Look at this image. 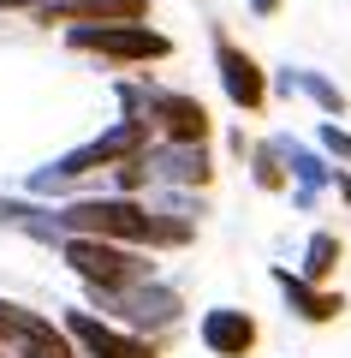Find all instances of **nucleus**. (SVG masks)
<instances>
[{
	"mask_svg": "<svg viewBox=\"0 0 351 358\" xmlns=\"http://www.w3.org/2000/svg\"><path fill=\"white\" fill-rule=\"evenodd\" d=\"M214 66H221V90H226V102H232V108L256 114V108L268 102V78H262V66H256L251 54L239 48V42L226 36V30H214Z\"/></svg>",
	"mask_w": 351,
	"mask_h": 358,
	"instance_id": "obj_7",
	"label": "nucleus"
},
{
	"mask_svg": "<svg viewBox=\"0 0 351 358\" xmlns=\"http://www.w3.org/2000/svg\"><path fill=\"white\" fill-rule=\"evenodd\" d=\"M66 329H72V341L84 346L89 358H161L143 334H119V329H107V322H96L89 310H66Z\"/></svg>",
	"mask_w": 351,
	"mask_h": 358,
	"instance_id": "obj_11",
	"label": "nucleus"
},
{
	"mask_svg": "<svg viewBox=\"0 0 351 358\" xmlns=\"http://www.w3.org/2000/svg\"><path fill=\"white\" fill-rule=\"evenodd\" d=\"M143 114L167 131V138H185V143H202L209 138V108L197 96H179V90H149L143 96Z\"/></svg>",
	"mask_w": 351,
	"mask_h": 358,
	"instance_id": "obj_9",
	"label": "nucleus"
},
{
	"mask_svg": "<svg viewBox=\"0 0 351 358\" xmlns=\"http://www.w3.org/2000/svg\"><path fill=\"white\" fill-rule=\"evenodd\" d=\"M286 150H280L274 138L268 143H256V155H251V173H256V185H262V192H280V185H286Z\"/></svg>",
	"mask_w": 351,
	"mask_h": 358,
	"instance_id": "obj_18",
	"label": "nucleus"
},
{
	"mask_svg": "<svg viewBox=\"0 0 351 358\" xmlns=\"http://www.w3.org/2000/svg\"><path fill=\"white\" fill-rule=\"evenodd\" d=\"M274 6H280V0H251V13H256V18H268Z\"/></svg>",
	"mask_w": 351,
	"mask_h": 358,
	"instance_id": "obj_20",
	"label": "nucleus"
},
{
	"mask_svg": "<svg viewBox=\"0 0 351 358\" xmlns=\"http://www.w3.org/2000/svg\"><path fill=\"white\" fill-rule=\"evenodd\" d=\"M197 341L209 346L214 358H244L256 346V317H251V310H239V305H214V310H202Z\"/></svg>",
	"mask_w": 351,
	"mask_h": 358,
	"instance_id": "obj_10",
	"label": "nucleus"
},
{
	"mask_svg": "<svg viewBox=\"0 0 351 358\" xmlns=\"http://www.w3.org/2000/svg\"><path fill=\"white\" fill-rule=\"evenodd\" d=\"M66 233H96V239H119V245H185L191 221H161L149 215L131 197H84V203H66Z\"/></svg>",
	"mask_w": 351,
	"mask_h": 358,
	"instance_id": "obj_1",
	"label": "nucleus"
},
{
	"mask_svg": "<svg viewBox=\"0 0 351 358\" xmlns=\"http://www.w3.org/2000/svg\"><path fill=\"white\" fill-rule=\"evenodd\" d=\"M143 155H149V173L167 179V185H209L214 179V162H209L202 143L167 138V143H155V150H143Z\"/></svg>",
	"mask_w": 351,
	"mask_h": 358,
	"instance_id": "obj_12",
	"label": "nucleus"
},
{
	"mask_svg": "<svg viewBox=\"0 0 351 358\" xmlns=\"http://www.w3.org/2000/svg\"><path fill=\"white\" fill-rule=\"evenodd\" d=\"M89 299H96L101 310H113L119 322H131V329H167V322H179V293L173 287H155V281H131V287H89Z\"/></svg>",
	"mask_w": 351,
	"mask_h": 358,
	"instance_id": "obj_6",
	"label": "nucleus"
},
{
	"mask_svg": "<svg viewBox=\"0 0 351 358\" xmlns=\"http://www.w3.org/2000/svg\"><path fill=\"white\" fill-rule=\"evenodd\" d=\"M66 48L107 54V60H119V66H143V60H167L173 42H167L161 30H149L143 18H131V24H66Z\"/></svg>",
	"mask_w": 351,
	"mask_h": 358,
	"instance_id": "obj_4",
	"label": "nucleus"
},
{
	"mask_svg": "<svg viewBox=\"0 0 351 358\" xmlns=\"http://www.w3.org/2000/svg\"><path fill=\"white\" fill-rule=\"evenodd\" d=\"M0 358H6V352H0Z\"/></svg>",
	"mask_w": 351,
	"mask_h": 358,
	"instance_id": "obj_22",
	"label": "nucleus"
},
{
	"mask_svg": "<svg viewBox=\"0 0 351 358\" xmlns=\"http://www.w3.org/2000/svg\"><path fill=\"white\" fill-rule=\"evenodd\" d=\"M42 24H131L149 18V0H36Z\"/></svg>",
	"mask_w": 351,
	"mask_h": 358,
	"instance_id": "obj_8",
	"label": "nucleus"
},
{
	"mask_svg": "<svg viewBox=\"0 0 351 358\" xmlns=\"http://www.w3.org/2000/svg\"><path fill=\"white\" fill-rule=\"evenodd\" d=\"M60 257L84 287H131V281H149V263L131 257L119 239H96V233H66Z\"/></svg>",
	"mask_w": 351,
	"mask_h": 358,
	"instance_id": "obj_3",
	"label": "nucleus"
},
{
	"mask_svg": "<svg viewBox=\"0 0 351 358\" xmlns=\"http://www.w3.org/2000/svg\"><path fill=\"white\" fill-rule=\"evenodd\" d=\"M280 84L286 90H304L322 114H345V96H339V84L334 78H322V72H310V66H292V72H280Z\"/></svg>",
	"mask_w": 351,
	"mask_h": 358,
	"instance_id": "obj_16",
	"label": "nucleus"
},
{
	"mask_svg": "<svg viewBox=\"0 0 351 358\" xmlns=\"http://www.w3.org/2000/svg\"><path fill=\"white\" fill-rule=\"evenodd\" d=\"M274 287L286 293L292 317H304V322H334L339 310H345V299H339V293H322L310 275H292V268H280V263H274Z\"/></svg>",
	"mask_w": 351,
	"mask_h": 358,
	"instance_id": "obj_13",
	"label": "nucleus"
},
{
	"mask_svg": "<svg viewBox=\"0 0 351 358\" xmlns=\"http://www.w3.org/2000/svg\"><path fill=\"white\" fill-rule=\"evenodd\" d=\"M315 138H322V150H327V155H339V162H351V131H339L334 120H327V126L315 131Z\"/></svg>",
	"mask_w": 351,
	"mask_h": 358,
	"instance_id": "obj_19",
	"label": "nucleus"
},
{
	"mask_svg": "<svg viewBox=\"0 0 351 358\" xmlns=\"http://www.w3.org/2000/svg\"><path fill=\"white\" fill-rule=\"evenodd\" d=\"M0 227H18V233H30V239H42V245L66 239L60 209H36V203H24V197H0Z\"/></svg>",
	"mask_w": 351,
	"mask_h": 358,
	"instance_id": "obj_14",
	"label": "nucleus"
},
{
	"mask_svg": "<svg viewBox=\"0 0 351 358\" xmlns=\"http://www.w3.org/2000/svg\"><path fill=\"white\" fill-rule=\"evenodd\" d=\"M339 268V239L334 233H310V245H304V275L310 281H327Z\"/></svg>",
	"mask_w": 351,
	"mask_h": 358,
	"instance_id": "obj_17",
	"label": "nucleus"
},
{
	"mask_svg": "<svg viewBox=\"0 0 351 358\" xmlns=\"http://www.w3.org/2000/svg\"><path fill=\"white\" fill-rule=\"evenodd\" d=\"M0 352L6 358H77L72 352V329H54L42 310L0 299Z\"/></svg>",
	"mask_w": 351,
	"mask_h": 358,
	"instance_id": "obj_5",
	"label": "nucleus"
},
{
	"mask_svg": "<svg viewBox=\"0 0 351 358\" xmlns=\"http://www.w3.org/2000/svg\"><path fill=\"white\" fill-rule=\"evenodd\" d=\"M149 126H155L149 114H143V120H137V114H126L119 126L101 131V138H89V143H77V150H66L60 162L36 167V173H30V192H36V197L66 192L72 179H84V173H96V167H113V162H126V155L149 150Z\"/></svg>",
	"mask_w": 351,
	"mask_h": 358,
	"instance_id": "obj_2",
	"label": "nucleus"
},
{
	"mask_svg": "<svg viewBox=\"0 0 351 358\" xmlns=\"http://www.w3.org/2000/svg\"><path fill=\"white\" fill-rule=\"evenodd\" d=\"M274 143L286 150L292 173H298V209H310V203H315V192H322L327 179H334V173H327V162H322V155H310L304 143H292V138H274Z\"/></svg>",
	"mask_w": 351,
	"mask_h": 358,
	"instance_id": "obj_15",
	"label": "nucleus"
},
{
	"mask_svg": "<svg viewBox=\"0 0 351 358\" xmlns=\"http://www.w3.org/2000/svg\"><path fill=\"white\" fill-rule=\"evenodd\" d=\"M334 185H339V197L351 203V173H334Z\"/></svg>",
	"mask_w": 351,
	"mask_h": 358,
	"instance_id": "obj_21",
	"label": "nucleus"
}]
</instances>
